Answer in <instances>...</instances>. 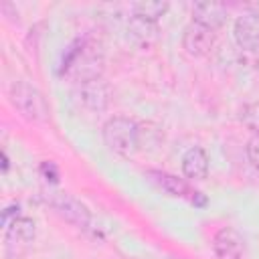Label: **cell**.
<instances>
[{
  "instance_id": "6da1fadb",
  "label": "cell",
  "mask_w": 259,
  "mask_h": 259,
  "mask_svg": "<svg viewBox=\"0 0 259 259\" xmlns=\"http://www.w3.org/2000/svg\"><path fill=\"white\" fill-rule=\"evenodd\" d=\"M103 142L121 156H132L140 148V127L125 115H113L103 125Z\"/></svg>"
},
{
  "instance_id": "7a4b0ae2",
  "label": "cell",
  "mask_w": 259,
  "mask_h": 259,
  "mask_svg": "<svg viewBox=\"0 0 259 259\" xmlns=\"http://www.w3.org/2000/svg\"><path fill=\"white\" fill-rule=\"evenodd\" d=\"M10 101L16 111L28 121H42L49 113L42 93L26 81H16L10 87Z\"/></svg>"
},
{
  "instance_id": "3957f363",
  "label": "cell",
  "mask_w": 259,
  "mask_h": 259,
  "mask_svg": "<svg viewBox=\"0 0 259 259\" xmlns=\"http://www.w3.org/2000/svg\"><path fill=\"white\" fill-rule=\"evenodd\" d=\"M47 202L65 219L69 221L71 225L79 227V229H87L89 223H91V212L89 208L79 200L75 198L73 194L69 192H49L47 194Z\"/></svg>"
},
{
  "instance_id": "277c9868",
  "label": "cell",
  "mask_w": 259,
  "mask_h": 259,
  "mask_svg": "<svg viewBox=\"0 0 259 259\" xmlns=\"http://www.w3.org/2000/svg\"><path fill=\"white\" fill-rule=\"evenodd\" d=\"M152 182L156 186H160L164 192H168L170 196H176V198H186L188 202H192L194 206H204L206 204V198L202 196V192L198 190H192L190 184L174 174H168V172H160V170H150L148 172Z\"/></svg>"
},
{
  "instance_id": "5b68a950",
  "label": "cell",
  "mask_w": 259,
  "mask_h": 259,
  "mask_svg": "<svg viewBox=\"0 0 259 259\" xmlns=\"http://www.w3.org/2000/svg\"><path fill=\"white\" fill-rule=\"evenodd\" d=\"M212 45H214V30H210L198 22H190L184 28L182 47L188 57H204L210 53Z\"/></svg>"
},
{
  "instance_id": "8992f818",
  "label": "cell",
  "mask_w": 259,
  "mask_h": 259,
  "mask_svg": "<svg viewBox=\"0 0 259 259\" xmlns=\"http://www.w3.org/2000/svg\"><path fill=\"white\" fill-rule=\"evenodd\" d=\"M77 95L81 103L91 111H103L109 103V87L101 77L81 81L77 87Z\"/></svg>"
},
{
  "instance_id": "52a82bcc",
  "label": "cell",
  "mask_w": 259,
  "mask_h": 259,
  "mask_svg": "<svg viewBox=\"0 0 259 259\" xmlns=\"http://www.w3.org/2000/svg\"><path fill=\"white\" fill-rule=\"evenodd\" d=\"M212 251L217 259H243V237L233 227H223L214 233Z\"/></svg>"
},
{
  "instance_id": "ba28073f",
  "label": "cell",
  "mask_w": 259,
  "mask_h": 259,
  "mask_svg": "<svg viewBox=\"0 0 259 259\" xmlns=\"http://www.w3.org/2000/svg\"><path fill=\"white\" fill-rule=\"evenodd\" d=\"M235 40L241 49L259 51V12H245L235 20Z\"/></svg>"
},
{
  "instance_id": "9c48e42d",
  "label": "cell",
  "mask_w": 259,
  "mask_h": 259,
  "mask_svg": "<svg viewBox=\"0 0 259 259\" xmlns=\"http://www.w3.org/2000/svg\"><path fill=\"white\" fill-rule=\"evenodd\" d=\"M227 20V6L219 2H196L192 6V22H198L210 30H217Z\"/></svg>"
},
{
  "instance_id": "30bf717a",
  "label": "cell",
  "mask_w": 259,
  "mask_h": 259,
  "mask_svg": "<svg viewBox=\"0 0 259 259\" xmlns=\"http://www.w3.org/2000/svg\"><path fill=\"white\" fill-rule=\"evenodd\" d=\"M182 174L188 180H204L208 174V156L200 146H192L182 156Z\"/></svg>"
},
{
  "instance_id": "8fae6325",
  "label": "cell",
  "mask_w": 259,
  "mask_h": 259,
  "mask_svg": "<svg viewBox=\"0 0 259 259\" xmlns=\"http://www.w3.org/2000/svg\"><path fill=\"white\" fill-rule=\"evenodd\" d=\"M36 235V225L28 217H18L6 227V241L8 243H30Z\"/></svg>"
},
{
  "instance_id": "7c38bea8",
  "label": "cell",
  "mask_w": 259,
  "mask_h": 259,
  "mask_svg": "<svg viewBox=\"0 0 259 259\" xmlns=\"http://www.w3.org/2000/svg\"><path fill=\"white\" fill-rule=\"evenodd\" d=\"M168 8H170V4L160 2V0H142V2H136L132 6L134 16H140V18L150 20V22H158L160 16H164L168 12Z\"/></svg>"
},
{
  "instance_id": "4fadbf2b",
  "label": "cell",
  "mask_w": 259,
  "mask_h": 259,
  "mask_svg": "<svg viewBox=\"0 0 259 259\" xmlns=\"http://www.w3.org/2000/svg\"><path fill=\"white\" fill-rule=\"evenodd\" d=\"M130 32H132V36L138 42H142V45L148 47L158 36V24L156 22H150V20H144L140 16H132L130 18Z\"/></svg>"
},
{
  "instance_id": "5bb4252c",
  "label": "cell",
  "mask_w": 259,
  "mask_h": 259,
  "mask_svg": "<svg viewBox=\"0 0 259 259\" xmlns=\"http://www.w3.org/2000/svg\"><path fill=\"white\" fill-rule=\"evenodd\" d=\"M241 121L255 134H259V101L247 103L241 111Z\"/></svg>"
},
{
  "instance_id": "9a60e30c",
  "label": "cell",
  "mask_w": 259,
  "mask_h": 259,
  "mask_svg": "<svg viewBox=\"0 0 259 259\" xmlns=\"http://www.w3.org/2000/svg\"><path fill=\"white\" fill-rule=\"evenodd\" d=\"M38 172H40V176H42L47 182H51V184H57V182H59V178H61L57 164H55V162H51V160H47V162H40V166H38Z\"/></svg>"
},
{
  "instance_id": "2e32d148",
  "label": "cell",
  "mask_w": 259,
  "mask_h": 259,
  "mask_svg": "<svg viewBox=\"0 0 259 259\" xmlns=\"http://www.w3.org/2000/svg\"><path fill=\"white\" fill-rule=\"evenodd\" d=\"M247 158L259 170V134H253L251 140L247 142Z\"/></svg>"
},
{
  "instance_id": "e0dca14e",
  "label": "cell",
  "mask_w": 259,
  "mask_h": 259,
  "mask_svg": "<svg viewBox=\"0 0 259 259\" xmlns=\"http://www.w3.org/2000/svg\"><path fill=\"white\" fill-rule=\"evenodd\" d=\"M18 210H20L18 204H10V206H6V208L2 210V225H4V229H6L12 221L18 219Z\"/></svg>"
},
{
  "instance_id": "ac0fdd59",
  "label": "cell",
  "mask_w": 259,
  "mask_h": 259,
  "mask_svg": "<svg viewBox=\"0 0 259 259\" xmlns=\"http://www.w3.org/2000/svg\"><path fill=\"white\" fill-rule=\"evenodd\" d=\"M8 166H10L8 156H6V152H2V172H8Z\"/></svg>"
},
{
  "instance_id": "d6986e66",
  "label": "cell",
  "mask_w": 259,
  "mask_h": 259,
  "mask_svg": "<svg viewBox=\"0 0 259 259\" xmlns=\"http://www.w3.org/2000/svg\"><path fill=\"white\" fill-rule=\"evenodd\" d=\"M257 69H259V61H257Z\"/></svg>"
}]
</instances>
